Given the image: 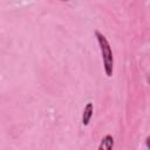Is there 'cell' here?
I'll return each instance as SVG.
<instances>
[{
	"mask_svg": "<svg viewBox=\"0 0 150 150\" xmlns=\"http://www.w3.org/2000/svg\"><path fill=\"white\" fill-rule=\"evenodd\" d=\"M148 83L150 84V74H149V76H148Z\"/></svg>",
	"mask_w": 150,
	"mask_h": 150,
	"instance_id": "obj_5",
	"label": "cell"
},
{
	"mask_svg": "<svg viewBox=\"0 0 150 150\" xmlns=\"http://www.w3.org/2000/svg\"><path fill=\"white\" fill-rule=\"evenodd\" d=\"M95 36H96L98 46H100L104 73L108 77H110L112 75V71H114V56H112V50H111L110 43L107 40V38L98 30L95 32Z\"/></svg>",
	"mask_w": 150,
	"mask_h": 150,
	"instance_id": "obj_1",
	"label": "cell"
},
{
	"mask_svg": "<svg viewBox=\"0 0 150 150\" xmlns=\"http://www.w3.org/2000/svg\"><path fill=\"white\" fill-rule=\"evenodd\" d=\"M146 146H148V148L150 149V136H149V137L146 138Z\"/></svg>",
	"mask_w": 150,
	"mask_h": 150,
	"instance_id": "obj_4",
	"label": "cell"
},
{
	"mask_svg": "<svg viewBox=\"0 0 150 150\" xmlns=\"http://www.w3.org/2000/svg\"><path fill=\"white\" fill-rule=\"evenodd\" d=\"M114 146V138L111 135H105L102 141H101V144L98 145V149L100 150H110L112 149Z\"/></svg>",
	"mask_w": 150,
	"mask_h": 150,
	"instance_id": "obj_3",
	"label": "cell"
},
{
	"mask_svg": "<svg viewBox=\"0 0 150 150\" xmlns=\"http://www.w3.org/2000/svg\"><path fill=\"white\" fill-rule=\"evenodd\" d=\"M93 112H94V105L91 102H88L83 109V112H82V124L84 127L89 124V122L93 117Z\"/></svg>",
	"mask_w": 150,
	"mask_h": 150,
	"instance_id": "obj_2",
	"label": "cell"
}]
</instances>
